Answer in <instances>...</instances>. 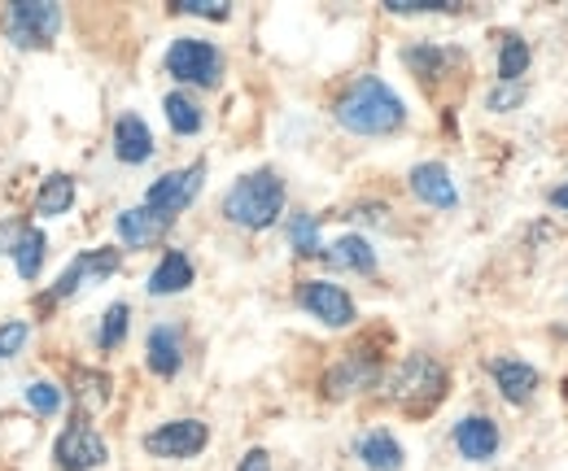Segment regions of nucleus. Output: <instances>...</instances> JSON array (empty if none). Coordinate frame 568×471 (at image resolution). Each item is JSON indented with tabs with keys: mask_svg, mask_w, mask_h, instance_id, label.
<instances>
[{
	"mask_svg": "<svg viewBox=\"0 0 568 471\" xmlns=\"http://www.w3.org/2000/svg\"><path fill=\"white\" fill-rule=\"evenodd\" d=\"M171 223H175V218H166V214H158V209H149V205H132V209H123V214L114 218V232H119V240H123L128 249H149V245H158V240L171 232Z\"/></svg>",
	"mask_w": 568,
	"mask_h": 471,
	"instance_id": "f3484780",
	"label": "nucleus"
},
{
	"mask_svg": "<svg viewBox=\"0 0 568 471\" xmlns=\"http://www.w3.org/2000/svg\"><path fill=\"white\" fill-rule=\"evenodd\" d=\"M529 62H534L529 40L516 35V31H507V35L498 40V83H520V74L529 70Z\"/></svg>",
	"mask_w": 568,
	"mask_h": 471,
	"instance_id": "393cba45",
	"label": "nucleus"
},
{
	"mask_svg": "<svg viewBox=\"0 0 568 471\" xmlns=\"http://www.w3.org/2000/svg\"><path fill=\"white\" fill-rule=\"evenodd\" d=\"M22 398H27V406H31L40 419H53V414L67 406V393H62V385H53V380H31V385L22 389Z\"/></svg>",
	"mask_w": 568,
	"mask_h": 471,
	"instance_id": "c85d7f7f",
	"label": "nucleus"
},
{
	"mask_svg": "<svg viewBox=\"0 0 568 471\" xmlns=\"http://www.w3.org/2000/svg\"><path fill=\"white\" fill-rule=\"evenodd\" d=\"M74 205V180L71 175H49L44 184H40V193H36V214L40 218H58V214H67Z\"/></svg>",
	"mask_w": 568,
	"mask_h": 471,
	"instance_id": "a878e982",
	"label": "nucleus"
},
{
	"mask_svg": "<svg viewBox=\"0 0 568 471\" xmlns=\"http://www.w3.org/2000/svg\"><path fill=\"white\" fill-rule=\"evenodd\" d=\"M141 446L144 454H153V459L184 463V459H197L211 446V423L206 419H166L153 432H144Z\"/></svg>",
	"mask_w": 568,
	"mask_h": 471,
	"instance_id": "0eeeda50",
	"label": "nucleus"
},
{
	"mask_svg": "<svg viewBox=\"0 0 568 471\" xmlns=\"http://www.w3.org/2000/svg\"><path fill=\"white\" fill-rule=\"evenodd\" d=\"M450 441H455L459 459H468V463H490L498 454V446H503V432H498V423L490 414H464V419L455 423Z\"/></svg>",
	"mask_w": 568,
	"mask_h": 471,
	"instance_id": "f8f14e48",
	"label": "nucleus"
},
{
	"mask_svg": "<svg viewBox=\"0 0 568 471\" xmlns=\"http://www.w3.org/2000/svg\"><path fill=\"white\" fill-rule=\"evenodd\" d=\"M236 471H272V454H267L263 446H254V450H245V454H241Z\"/></svg>",
	"mask_w": 568,
	"mask_h": 471,
	"instance_id": "72a5a7b5",
	"label": "nucleus"
},
{
	"mask_svg": "<svg viewBox=\"0 0 568 471\" xmlns=\"http://www.w3.org/2000/svg\"><path fill=\"white\" fill-rule=\"evenodd\" d=\"M114 157L123 166H144L153 157V132L141 114H119L114 123Z\"/></svg>",
	"mask_w": 568,
	"mask_h": 471,
	"instance_id": "aec40b11",
	"label": "nucleus"
},
{
	"mask_svg": "<svg viewBox=\"0 0 568 471\" xmlns=\"http://www.w3.org/2000/svg\"><path fill=\"white\" fill-rule=\"evenodd\" d=\"M202 184H206V162H193V166L166 171L162 180H153V184H149L144 205H149V209H158V214H166V218H175V214H184L189 205L202 197Z\"/></svg>",
	"mask_w": 568,
	"mask_h": 471,
	"instance_id": "9b49d317",
	"label": "nucleus"
},
{
	"mask_svg": "<svg viewBox=\"0 0 568 471\" xmlns=\"http://www.w3.org/2000/svg\"><path fill=\"white\" fill-rule=\"evenodd\" d=\"M132 332V306L128 301H114L105 315H101V328H97V345L110 354V349H119L123 340Z\"/></svg>",
	"mask_w": 568,
	"mask_h": 471,
	"instance_id": "cd10ccee",
	"label": "nucleus"
},
{
	"mask_svg": "<svg viewBox=\"0 0 568 471\" xmlns=\"http://www.w3.org/2000/svg\"><path fill=\"white\" fill-rule=\"evenodd\" d=\"M381 380H385V358H381L372 345H355L346 358H337V362L324 371L320 389H324L328 402H346V398H358V393L376 389Z\"/></svg>",
	"mask_w": 568,
	"mask_h": 471,
	"instance_id": "39448f33",
	"label": "nucleus"
},
{
	"mask_svg": "<svg viewBox=\"0 0 568 471\" xmlns=\"http://www.w3.org/2000/svg\"><path fill=\"white\" fill-rule=\"evenodd\" d=\"M407 184H412V197L425 202L428 209H455V205H459L455 175H450V166H442V162H420V166H412Z\"/></svg>",
	"mask_w": 568,
	"mask_h": 471,
	"instance_id": "2eb2a0df",
	"label": "nucleus"
},
{
	"mask_svg": "<svg viewBox=\"0 0 568 471\" xmlns=\"http://www.w3.org/2000/svg\"><path fill=\"white\" fill-rule=\"evenodd\" d=\"M324 263L333 270H351V275H372L376 270V249H372V240L367 236H342V240H333V245H324V254H320Z\"/></svg>",
	"mask_w": 568,
	"mask_h": 471,
	"instance_id": "412c9836",
	"label": "nucleus"
},
{
	"mask_svg": "<svg viewBox=\"0 0 568 471\" xmlns=\"http://www.w3.org/2000/svg\"><path fill=\"white\" fill-rule=\"evenodd\" d=\"M333 119L351 135H394L407 127V101L381 74H358L337 96Z\"/></svg>",
	"mask_w": 568,
	"mask_h": 471,
	"instance_id": "f257e3e1",
	"label": "nucleus"
},
{
	"mask_svg": "<svg viewBox=\"0 0 568 471\" xmlns=\"http://www.w3.org/2000/svg\"><path fill=\"white\" fill-rule=\"evenodd\" d=\"M403 62H407V70H412L420 83H437V79H446L455 53L442 49V44H407V49H403Z\"/></svg>",
	"mask_w": 568,
	"mask_h": 471,
	"instance_id": "4be33fe9",
	"label": "nucleus"
},
{
	"mask_svg": "<svg viewBox=\"0 0 568 471\" xmlns=\"http://www.w3.org/2000/svg\"><path fill=\"white\" fill-rule=\"evenodd\" d=\"M162 114H166V127L175 135H197L202 123H206L202 105H197L189 92H166V96H162Z\"/></svg>",
	"mask_w": 568,
	"mask_h": 471,
	"instance_id": "b1692460",
	"label": "nucleus"
},
{
	"mask_svg": "<svg viewBox=\"0 0 568 471\" xmlns=\"http://www.w3.org/2000/svg\"><path fill=\"white\" fill-rule=\"evenodd\" d=\"M284 214V180L263 166V171H250L241 175L227 193H223V218L245 227V232H267L276 227Z\"/></svg>",
	"mask_w": 568,
	"mask_h": 471,
	"instance_id": "f03ea898",
	"label": "nucleus"
},
{
	"mask_svg": "<svg viewBox=\"0 0 568 471\" xmlns=\"http://www.w3.org/2000/svg\"><path fill=\"white\" fill-rule=\"evenodd\" d=\"M520 101H525V88H520V83H498L495 92L486 96V105H490L495 114H507V110H516Z\"/></svg>",
	"mask_w": 568,
	"mask_h": 471,
	"instance_id": "473e14b6",
	"label": "nucleus"
},
{
	"mask_svg": "<svg viewBox=\"0 0 568 471\" xmlns=\"http://www.w3.org/2000/svg\"><path fill=\"white\" fill-rule=\"evenodd\" d=\"M144 362L158 380H175L184 371V332L175 324H153L144 337Z\"/></svg>",
	"mask_w": 568,
	"mask_h": 471,
	"instance_id": "ddd939ff",
	"label": "nucleus"
},
{
	"mask_svg": "<svg viewBox=\"0 0 568 471\" xmlns=\"http://www.w3.org/2000/svg\"><path fill=\"white\" fill-rule=\"evenodd\" d=\"M193 279H197V270H193V258L184 254V249H166L162 258H158V267L149 270V293L153 297H175V293H184V288H193Z\"/></svg>",
	"mask_w": 568,
	"mask_h": 471,
	"instance_id": "6ab92c4d",
	"label": "nucleus"
},
{
	"mask_svg": "<svg viewBox=\"0 0 568 471\" xmlns=\"http://www.w3.org/2000/svg\"><path fill=\"white\" fill-rule=\"evenodd\" d=\"M490 380H495L498 398L511 406H529L534 393H538V385H542L538 367L525 362V358H495L490 362Z\"/></svg>",
	"mask_w": 568,
	"mask_h": 471,
	"instance_id": "4468645a",
	"label": "nucleus"
},
{
	"mask_svg": "<svg viewBox=\"0 0 568 471\" xmlns=\"http://www.w3.org/2000/svg\"><path fill=\"white\" fill-rule=\"evenodd\" d=\"M355 459L367 471H403L407 450H403V441L389 428H372V432H363L355 441Z\"/></svg>",
	"mask_w": 568,
	"mask_h": 471,
	"instance_id": "a211bd4d",
	"label": "nucleus"
},
{
	"mask_svg": "<svg viewBox=\"0 0 568 471\" xmlns=\"http://www.w3.org/2000/svg\"><path fill=\"white\" fill-rule=\"evenodd\" d=\"M105 459H110V450H105V437L92 428V419L88 414H71L67 428L58 432V441H53L58 471H97Z\"/></svg>",
	"mask_w": 568,
	"mask_h": 471,
	"instance_id": "6e6552de",
	"label": "nucleus"
},
{
	"mask_svg": "<svg viewBox=\"0 0 568 471\" xmlns=\"http://www.w3.org/2000/svg\"><path fill=\"white\" fill-rule=\"evenodd\" d=\"M385 9L398 18H416V13H455L459 4L455 0H385Z\"/></svg>",
	"mask_w": 568,
	"mask_h": 471,
	"instance_id": "7c9ffc66",
	"label": "nucleus"
},
{
	"mask_svg": "<svg viewBox=\"0 0 568 471\" xmlns=\"http://www.w3.org/2000/svg\"><path fill=\"white\" fill-rule=\"evenodd\" d=\"M297 306L311 319H320L324 328H351L358 319L355 297L342 284H333V279H302L297 284Z\"/></svg>",
	"mask_w": 568,
	"mask_h": 471,
	"instance_id": "9d476101",
	"label": "nucleus"
},
{
	"mask_svg": "<svg viewBox=\"0 0 568 471\" xmlns=\"http://www.w3.org/2000/svg\"><path fill=\"white\" fill-rule=\"evenodd\" d=\"M166 74L175 83H193V88H214L223 79V53L211 40H197V35H180L171 40L166 58H162Z\"/></svg>",
	"mask_w": 568,
	"mask_h": 471,
	"instance_id": "423d86ee",
	"label": "nucleus"
},
{
	"mask_svg": "<svg viewBox=\"0 0 568 471\" xmlns=\"http://www.w3.org/2000/svg\"><path fill=\"white\" fill-rule=\"evenodd\" d=\"M0 31L18 49H49L62 31V9L49 0H13L0 13Z\"/></svg>",
	"mask_w": 568,
	"mask_h": 471,
	"instance_id": "20e7f679",
	"label": "nucleus"
},
{
	"mask_svg": "<svg viewBox=\"0 0 568 471\" xmlns=\"http://www.w3.org/2000/svg\"><path fill=\"white\" fill-rule=\"evenodd\" d=\"M288 245L297 258H320L324 240H320V214H293L288 218Z\"/></svg>",
	"mask_w": 568,
	"mask_h": 471,
	"instance_id": "bb28decb",
	"label": "nucleus"
},
{
	"mask_svg": "<svg viewBox=\"0 0 568 471\" xmlns=\"http://www.w3.org/2000/svg\"><path fill=\"white\" fill-rule=\"evenodd\" d=\"M551 205H556V209H568V184L551 188Z\"/></svg>",
	"mask_w": 568,
	"mask_h": 471,
	"instance_id": "f704fd0d",
	"label": "nucleus"
},
{
	"mask_svg": "<svg viewBox=\"0 0 568 471\" xmlns=\"http://www.w3.org/2000/svg\"><path fill=\"white\" fill-rule=\"evenodd\" d=\"M9 236V245H4V254L13 258V267L22 279H40V270H44V254H49V240H44V232L40 227H27V223H9V227H0V240Z\"/></svg>",
	"mask_w": 568,
	"mask_h": 471,
	"instance_id": "dca6fc26",
	"label": "nucleus"
},
{
	"mask_svg": "<svg viewBox=\"0 0 568 471\" xmlns=\"http://www.w3.org/2000/svg\"><path fill=\"white\" fill-rule=\"evenodd\" d=\"M381 385H385V398L394 406H403L407 414H428L433 406L446 398L450 376H446V367L433 354H407Z\"/></svg>",
	"mask_w": 568,
	"mask_h": 471,
	"instance_id": "7ed1b4c3",
	"label": "nucleus"
},
{
	"mask_svg": "<svg viewBox=\"0 0 568 471\" xmlns=\"http://www.w3.org/2000/svg\"><path fill=\"white\" fill-rule=\"evenodd\" d=\"M27 337H31V324L27 319H4L0 324V362H9L27 345Z\"/></svg>",
	"mask_w": 568,
	"mask_h": 471,
	"instance_id": "2f4dec72",
	"label": "nucleus"
},
{
	"mask_svg": "<svg viewBox=\"0 0 568 471\" xmlns=\"http://www.w3.org/2000/svg\"><path fill=\"white\" fill-rule=\"evenodd\" d=\"M74 402H79V414H97L101 406L110 402V393H114V380L105 376V371H97V367H79L74 371Z\"/></svg>",
	"mask_w": 568,
	"mask_h": 471,
	"instance_id": "5701e85b",
	"label": "nucleus"
},
{
	"mask_svg": "<svg viewBox=\"0 0 568 471\" xmlns=\"http://www.w3.org/2000/svg\"><path fill=\"white\" fill-rule=\"evenodd\" d=\"M119 270H123V249H114V245L83 249L71 267L58 275V284L40 297V306H58V301L74 297L79 288H88V284H97V279H110V275H119Z\"/></svg>",
	"mask_w": 568,
	"mask_h": 471,
	"instance_id": "1a4fd4ad",
	"label": "nucleus"
},
{
	"mask_svg": "<svg viewBox=\"0 0 568 471\" xmlns=\"http://www.w3.org/2000/svg\"><path fill=\"white\" fill-rule=\"evenodd\" d=\"M171 13H189V18H211V22H227L232 18V4L223 0H175Z\"/></svg>",
	"mask_w": 568,
	"mask_h": 471,
	"instance_id": "c756f323",
	"label": "nucleus"
}]
</instances>
